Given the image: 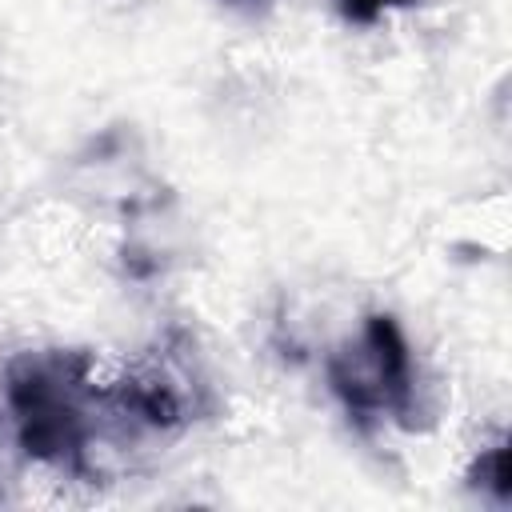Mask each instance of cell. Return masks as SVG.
Listing matches in <instances>:
<instances>
[{
	"label": "cell",
	"mask_w": 512,
	"mask_h": 512,
	"mask_svg": "<svg viewBox=\"0 0 512 512\" xmlns=\"http://www.w3.org/2000/svg\"><path fill=\"white\" fill-rule=\"evenodd\" d=\"M4 408L16 448L48 468L96 476L104 388L84 348H24L4 364Z\"/></svg>",
	"instance_id": "cell-1"
},
{
	"label": "cell",
	"mask_w": 512,
	"mask_h": 512,
	"mask_svg": "<svg viewBox=\"0 0 512 512\" xmlns=\"http://www.w3.org/2000/svg\"><path fill=\"white\" fill-rule=\"evenodd\" d=\"M324 380L352 424H400L416 428L420 412V368L416 352L392 312H368L324 356Z\"/></svg>",
	"instance_id": "cell-2"
},
{
	"label": "cell",
	"mask_w": 512,
	"mask_h": 512,
	"mask_svg": "<svg viewBox=\"0 0 512 512\" xmlns=\"http://www.w3.org/2000/svg\"><path fill=\"white\" fill-rule=\"evenodd\" d=\"M104 408L124 428L144 432H176L192 420H200L212 408L204 372L192 356L188 336H168L148 352L136 368H128L120 380L104 384Z\"/></svg>",
	"instance_id": "cell-3"
},
{
	"label": "cell",
	"mask_w": 512,
	"mask_h": 512,
	"mask_svg": "<svg viewBox=\"0 0 512 512\" xmlns=\"http://www.w3.org/2000/svg\"><path fill=\"white\" fill-rule=\"evenodd\" d=\"M464 480L472 492L488 496L492 504H508V444H504V436H496L492 444H484L472 456Z\"/></svg>",
	"instance_id": "cell-4"
},
{
	"label": "cell",
	"mask_w": 512,
	"mask_h": 512,
	"mask_svg": "<svg viewBox=\"0 0 512 512\" xmlns=\"http://www.w3.org/2000/svg\"><path fill=\"white\" fill-rule=\"evenodd\" d=\"M332 4H336V12H340L344 24L372 28V24H380L388 12L408 8V4H416V0H332Z\"/></svg>",
	"instance_id": "cell-5"
},
{
	"label": "cell",
	"mask_w": 512,
	"mask_h": 512,
	"mask_svg": "<svg viewBox=\"0 0 512 512\" xmlns=\"http://www.w3.org/2000/svg\"><path fill=\"white\" fill-rule=\"evenodd\" d=\"M228 4H256V0H228Z\"/></svg>",
	"instance_id": "cell-6"
},
{
	"label": "cell",
	"mask_w": 512,
	"mask_h": 512,
	"mask_svg": "<svg viewBox=\"0 0 512 512\" xmlns=\"http://www.w3.org/2000/svg\"><path fill=\"white\" fill-rule=\"evenodd\" d=\"M0 440H4V432H0Z\"/></svg>",
	"instance_id": "cell-7"
}]
</instances>
